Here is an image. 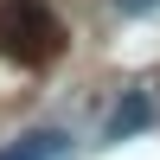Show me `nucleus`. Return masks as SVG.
<instances>
[{
    "instance_id": "f03ea898",
    "label": "nucleus",
    "mask_w": 160,
    "mask_h": 160,
    "mask_svg": "<svg viewBox=\"0 0 160 160\" xmlns=\"http://www.w3.org/2000/svg\"><path fill=\"white\" fill-rule=\"evenodd\" d=\"M154 122V109H148V96H128L122 109L109 115V128H102V141H122V135H135V128H148Z\"/></svg>"
},
{
    "instance_id": "7ed1b4c3",
    "label": "nucleus",
    "mask_w": 160,
    "mask_h": 160,
    "mask_svg": "<svg viewBox=\"0 0 160 160\" xmlns=\"http://www.w3.org/2000/svg\"><path fill=\"white\" fill-rule=\"evenodd\" d=\"M58 154H64V135L45 128V135H26V148H13V154H0V160H58Z\"/></svg>"
},
{
    "instance_id": "f257e3e1",
    "label": "nucleus",
    "mask_w": 160,
    "mask_h": 160,
    "mask_svg": "<svg viewBox=\"0 0 160 160\" xmlns=\"http://www.w3.org/2000/svg\"><path fill=\"white\" fill-rule=\"evenodd\" d=\"M0 45L19 64H51L64 51V26L51 19L45 0H7L0 7Z\"/></svg>"
}]
</instances>
